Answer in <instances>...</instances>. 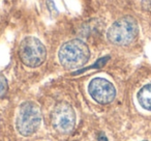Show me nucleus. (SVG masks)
<instances>
[{
    "label": "nucleus",
    "mask_w": 151,
    "mask_h": 141,
    "mask_svg": "<svg viewBox=\"0 0 151 141\" xmlns=\"http://www.w3.org/2000/svg\"><path fill=\"white\" fill-rule=\"evenodd\" d=\"M76 124V114L71 106L60 103L52 112V126L57 132L66 134L73 130Z\"/></svg>",
    "instance_id": "39448f33"
},
{
    "label": "nucleus",
    "mask_w": 151,
    "mask_h": 141,
    "mask_svg": "<svg viewBox=\"0 0 151 141\" xmlns=\"http://www.w3.org/2000/svg\"><path fill=\"white\" fill-rule=\"evenodd\" d=\"M99 141H108V139H107V137H105V136H101L99 138Z\"/></svg>",
    "instance_id": "1a4fd4ad"
},
{
    "label": "nucleus",
    "mask_w": 151,
    "mask_h": 141,
    "mask_svg": "<svg viewBox=\"0 0 151 141\" xmlns=\"http://www.w3.org/2000/svg\"><path fill=\"white\" fill-rule=\"evenodd\" d=\"M90 58V51L84 42L71 40L65 43L59 51V60L63 67L67 69H78Z\"/></svg>",
    "instance_id": "f257e3e1"
},
{
    "label": "nucleus",
    "mask_w": 151,
    "mask_h": 141,
    "mask_svg": "<svg viewBox=\"0 0 151 141\" xmlns=\"http://www.w3.org/2000/svg\"><path fill=\"white\" fill-rule=\"evenodd\" d=\"M138 35V24L132 17H123L115 21L108 30V40L117 46H126Z\"/></svg>",
    "instance_id": "f03ea898"
},
{
    "label": "nucleus",
    "mask_w": 151,
    "mask_h": 141,
    "mask_svg": "<svg viewBox=\"0 0 151 141\" xmlns=\"http://www.w3.org/2000/svg\"><path fill=\"white\" fill-rule=\"evenodd\" d=\"M42 112L33 102H26L22 104L17 117V129L23 136L32 135L40 126Z\"/></svg>",
    "instance_id": "7ed1b4c3"
},
{
    "label": "nucleus",
    "mask_w": 151,
    "mask_h": 141,
    "mask_svg": "<svg viewBox=\"0 0 151 141\" xmlns=\"http://www.w3.org/2000/svg\"><path fill=\"white\" fill-rule=\"evenodd\" d=\"M138 101L144 109L151 111V84H147L138 93Z\"/></svg>",
    "instance_id": "0eeeda50"
},
{
    "label": "nucleus",
    "mask_w": 151,
    "mask_h": 141,
    "mask_svg": "<svg viewBox=\"0 0 151 141\" xmlns=\"http://www.w3.org/2000/svg\"><path fill=\"white\" fill-rule=\"evenodd\" d=\"M7 81L3 75L0 74V98H2L7 93Z\"/></svg>",
    "instance_id": "6e6552de"
},
{
    "label": "nucleus",
    "mask_w": 151,
    "mask_h": 141,
    "mask_svg": "<svg viewBox=\"0 0 151 141\" xmlns=\"http://www.w3.org/2000/svg\"><path fill=\"white\" fill-rule=\"evenodd\" d=\"M19 55L22 62L29 67H40L46 60L47 51L40 40L32 36L25 38L19 48Z\"/></svg>",
    "instance_id": "20e7f679"
},
{
    "label": "nucleus",
    "mask_w": 151,
    "mask_h": 141,
    "mask_svg": "<svg viewBox=\"0 0 151 141\" xmlns=\"http://www.w3.org/2000/svg\"><path fill=\"white\" fill-rule=\"evenodd\" d=\"M91 98L99 104H109L115 99L116 89L110 81L104 78H94L88 86Z\"/></svg>",
    "instance_id": "423d86ee"
}]
</instances>
